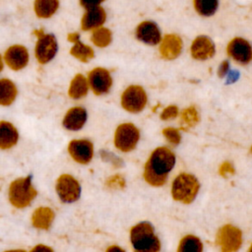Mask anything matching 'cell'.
Here are the masks:
<instances>
[{
  "instance_id": "6da1fadb",
  "label": "cell",
  "mask_w": 252,
  "mask_h": 252,
  "mask_svg": "<svg viewBox=\"0 0 252 252\" xmlns=\"http://www.w3.org/2000/svg\"><path fill=\"white\" fill-rule=\"evenodd\" d=\"M175 163L174 154L166 147L157 148L145 164L144 178L153 186H161Z\"/></svg>"
},
{
  "instance_id": "7a4b0ae2",
  "label": "cell",
  "mask_w": 252,
  "mask_h": 252,
  "mask_svg": "<svg viewBox=\"0 0 252 252\" xmlns=\"http://www.w3.org/2000/svg\"><path fill=\"white\" fill-rule=\"evenodd\" d=\"M130 239L136 251L158 252L160 249V242L155 234L154 227L147 221L140 222L132 227Z\"/></svg>"
},
{
  "instance_id": "3957f363",
  "label": "cell",
  "mask_w": 252,
  "mask_h": 252,
  "mask_svg": "<svg viewBox=\"0 0 252 252\" xmlns=\"http://www.w3.org/2000/svg\"><path fill=\"white\" fill-rule=\"evenodd\" d=\"M36 195L37 191L32 184V179L30 176L17 178L12 181L9 186V201L18 209H23L30 206Z\"/></svg>"
},
{
  "instance_id": "277c9868",
  "label": "cell",
  "mask_w": 252,
  "mask_h": 252,
  "mask_svg": "<svg viewBox=\"0 0 252 252\" xmlns=\"http://www.w3.org/2000/svg\"><path fill=\"white\" fill-rule=\"evenodd\" d=\"M200 184L195 176L188 173L179 174L172 183V197L176 201L190 204L196 197Z\"/></svg>"
},
{
  "instance_id": "5b68a950",
  "label": "cell",
  "mask_w": 252,
  "mask_h": 252,
  "mask_svg": "<svg viewBox=\"0 0 252 252\" xmlns=\"http://www.w3.org/2000/svg\"><path fill=\"white\" fill-rule=\"evenodd\" d=\"M33 33L37 37L34 47L35 58L38 63L46 64L51 61L57 53V40L53 34L45 33L42 30H35Z\"/></svg>"
},
{
  "instance_id": "8992f818",
  "label": "cell",
  "mask_w": 252,
  "mask_h": 252,
  "mask_svg": "<svg viewBox=\"0 0 252 252\" xmlns=\"http://www.w3.org/2000/svg\"><path fill=\"white\" fill-rule=\"evenodd\" d=\"M55 190L60 200L64 203H73L81 195L80 183L75 177L67 173H63L57 178Z\"/></svg>"
},
{
  "instance_id": "52a82bcc",
  "label": "cell",
  "mask_w": 252,
  "mask_h": 252,
  "mask_svg": "<svg viewBox=\"0 0 252 252\" xmlns=\"http://www.w3.org/2000/svg\"><path fill=\"white\" fill-rule=\"evenodd\" d=\"M140 138L139 130L132 123L119 125L114 134V145L122 152L132 151Z\"/></svg>"
},
{
  "instance_id": "ba28073f",
  "label": "cell",
  "mask_w": 252,
  "mask_h": 252,
  "mask_svg": "<svg viewBox=\"0 0 252 252\" xmlns=\"http://www.w3.org/2000/svg\"><path fill=\"white\" fill-rule=\"evenodd\" d=\"M147 103V94L144 89L140 86L128 87L121 95L122 107L133 113L140 112L144 109Z\"/></svg>"
},
{
  "instance_id": "9c48e42d",
  "label": "cell",
  "mask_w": 252,
  "mask_h": 252,
  "mask_svg": "<svg viewBox=\"0 0 252 252\" xmlns=\"http://www.w3.org/2000/svg\"><path fill=\"white\" fill-rule=\"evenodd\" d=\"M216 242L223 252L236 251L241 245V231L235 226L226 224L218 231Z\"/></svg>"
},
{
  "instance_id": "30bf717a",
  "label": "cell",
  "mask_w": 252,
  "mask_h": 252,
  "mask_svg": "<svg viewBox=\"0 0 252 252\" xmlns=\"http://www.w3.org/2000/svg\"><path fill=\"white\" fill-rule=\"evenodd\" d=\"M88 83L94 94L100 95L109 92L112 85V79L106 69L97 67L89 73Z\"/></svg>"
},
{
  "instance_id": "8fae6325",
  "label": "cell",
  "mask_w": 252,
  "mask_h": 252,
  "mask_svg": "<svg viewBox=\"0 0 252 252\" xmlns=\"http://www.w3.org/2000/svg\"><path fill=\"white\" fill-rule=\"evenodd\" d=\"M68 153L76 162L87 164L93 158L94 146L89 140L75 139L68 144Z\"/></svg>"
},
{
  "instance_id": "7c38bea8",
  "label": "cell",
  "mask_w": 252,
  "mask_h": 252,
  "mask_svg": "<svg viewBox=\"0 0 252 252\" xmlns=\"http://www.w3.org/2000/svg\"><path fill=\"white\" fill-rule=\"evenodd\" d=\"M29 59L30 56L28 49L21 44H14L8 47L3 57V60L7 66L14 71L24 69L28 65Z\"/></svg>"
},
{
  "instance_id": "4fadbf2b",
  "label": "cell",
  "mask_w": 252,
  "mask_h": 252,
  "mask_svg": "<svg viewBox=\"0 0 252 252\" xmlns=\"http://www.w3.org/2000/svg\"><path fill=\"white\" fill-rule=\"evenodd\" d=\"M227 54L236 62L247 64L252 60V47L247 40L235 37L227 45Z\"/></svg>"
},
{
  "instance_id": "5bb4252c",
  "label": "cell",
  "mask_w": 252,
  "mask_h": 252,
  "mask_svg": "<svg viewBox=\"0 0 252 252\" xmlns=\"http://www.w3.org/2000/svg\"><path fill=\"white\" fill-rule=\"evenodd\" d=\"M106 20V13L100 6L86 9L82 20L81 29L83 31H94L103 25Z\"/></svg>"
},
{
  "instance_id": "9a60e30c",
  "label": "cell",
  "mask_w": 252,
  "mask_h": 252,
  "mask_svg": "<svg viewBox=\"0 0 252 252\" xmlns=\"http://www.w3.org/2000/svg\"><path fill=\"white\" fill-rule=\"evenodd\" d=\"M136 37L150 45H156L161 40L158 27L151 21L142 22L136 29Z\"/></svg>"
},
{
  "instance_id": "2e32d148",
  "label": "cell",
  "mask_w": 252,
  "mask_h": 252,
  "mask_svg": "<svg viewBox=\"0 0 252 252\" xmlns=\"http://www.w3.org/2000/svg\"><path fill=\"white\" fill-rule=\"evenodd\" d=\"M215 54L213 41L205 35H200L191 44V55L197 60H206Z\"/></svg>"
},
{
  "instance_id": "e0dca14e",
  "label": "cell",
  "mask_w": 252,
  "mask_h": 252,
  "mask_svg": "<svg viewBox=\"0 0 252 252\" xmlns=\"http://www.w3.org/2000/svg\"><path fill=\"white\" fill-rule=\"evenodd\" d=\"M87 121V111L82 106H74L68 109L63 117L62 124L64 128L77 131L80 130Z\"/></svg>"
},
{
  "instance_id": "ac0fdd59",
  "label": "cell",
  "mask_w": 252,
  "mask_h": 252,
  "mask_svg": "<svg viewBox=\"0 0 252 252\" xmlns=\"http://www.w3.org/2000/svg\"><path fill=\"white\" fill-rule=\"evenodd\" d=\"M182 49V41L176 34H166L160 44L159 52L165 59L176 58Z\"/></svg>"
},
{
  "instance_id": "d6986e66",
  "label": "cell",
  "mask_w": 252,
  "mask_h": 252,
  "mask_svg": "<svg viewBox=\"0 0 252 252\" xmlns=\"http://www.w3.org/2000/svg\"><path fill=\"white\" fill-rule=\"evenodd\" d=\"M19 139L17 128L8 121H0V150L13 148Z\"/></svg>"
},
{
  "instance_id": "ffe728a7",
  "label": "cell",
  "mask_w": 252,
  "mask_h": 252,
  "mask_svg": "<svg viewBox=\"0 0 252 252\" xmlns=\"http://www.w3.org/2000/svg\"><path fill=\"white\" fill-rule=\"evenodd\" d=\"M54 220V212L48 207H39L32 216V224L37 229H48Z\"/></svg>"
},
{
  "instance_id": "44dd1931",
  "label": "cell",
  "mask_w": 252,
  "mask_h": 252,
  "mask_svg": "<svg viewBox=\"0 0 252 252\" xmlns=\"http://www.w3.org/2000/svg\"><path fill=\"white\" fill-rule=\"evenodd\" d=\"M59 8V0H34L33 11L37 18L49 19Z\"/></svg>"
},
{
  "instance_id": "7402d4cb",
  "label": "cell",
  "mask_w": 252,
  "mask_h": 252,
  "mask_svg": "<svg viewBox=\"0 0 252 252\" xmlns=\"http://www.w3.org/2000/svg\"><path fill=\"white\" fill-rule=\"evenodd\" d=\"M89 88L90 87H89L88 79L82 74H77L70 83L68 94L71 98L79 99L84 97L88 94Z\"/></svg>"
},
{
  "instance_id": "603a6c76",
  "label": "cell",
  "mask_w": 252,
  "mask_h": 252,
  "mask_svg": "<svg viewBox=\"0 0 252 252\" xmlns=\"http://www.w3.org/2000/svg\"><path fill=\"white\" fill-rule=\"evenodd\" d=\"M18 91L16 85L9 79H0V105L7 106L14 102Z\"/></svg>"
},
{
  "instance_id": "cb8c5ba5",
  "label": "cell",
  "mask_w": 252,
  "mask_h": 252,
  "mask_svg": "<svg viewBox=\"0 0 252 252\" xmlns=\"http://www.w3.org/2000/svg\"><path fill=\"white\" fill-rule=\"evenodd\" d=\"M70 54L84 63L88 62L94 56V52L93 48L83 43L82 41H80V39L74 42V45L70 49Z\"/></svg>"
},
{
  "instance_id": "d4e9b609",
  "label": "cell",
  "mask_w": 252,
  "mask_h": 252,
  "mask_svg": "<svg viewBox=\"0 0 252 252\" xmlns=\"http://www.w3.org/2000/svg\"><path fill=\"white\" fill-rule=\"evenodd\" d=\"M203 245L201 240L193 235L183 237L177 248L178 252H201Z\"/></svg>"
},
{
  "instance_id": "484cf974",
  "label": "cell",
  "mask_w": 252,
  "mask_h": 252,
  "mask_svg": "<svg viewBox=\"0 0 252 252\" xmlns=\"http://www.w3.org/2000/svg\"><path fill=\"white\" fill-rule=\"evenodd\" d=\"M196 12L204 17L212 16L218 9V0H193Z\"/></svg>"
},
{
  "instance_id": "4316f807",
  "label": "cell",
  "mask_w": 252,
  "mask_h": 252,
  "mask_svg": "<svg viewBox=\"0 0 252 252\" xmlns=\"http://www.w3.org/2000/svg\"><path fill=\"white\" fill-rule=\"evenodd\" d=\"M111 38H112L111 32L108 29L102 28V27H99L94 30L91 37L93 43L98 47L107 46L111 42Z\"/></svg>"
},
{
  "instance_id": "83f0119b",
  "label": "cell",
  "mask_w": 252,
  "mask_h": 252,
  "mask_svg": "<svg viewBox=\"0 0 252 252\" xmlns=\"http://www.w3.org/2000/svg\"><path fill=\"white\" fill-rule=\"evenodd\" d=\"M181 118L183 122L188 126H195L199 121V115L194 106H190L184 109L181 113Z\"/></svg>"
},
{
  "instance_id": "f1b7e54d",
  "label": "cell",
  "mask_w": 252,
  "mask_h": 252,
  "mask_svg": "<svg viewBox=\"0 0 252 252\" xmlns=\"http://www.w3.org/2000/svg\"><path fill=\"white\" fill-rule=\"evenodd\" d=\"M162 134L167 139V141L173 145H177L181 140L179 131L174 128H165L162 130Z\"/></svg>"
},
{
  "instance_id": "f546056e",
  "label": "cell",
  "mask_w": 252,
  "mask_h": 252,
  "mask_svg": "<svg viewBox=\"0 0 252 252\" xmlns=\"http://www.w3.org/2000/svg\"><path fill=\"white\" fill-rule=\"evenodd\" d=\"M178 115V108L175 105H169L165 107L160 115V118L162 120H167V119H172L175 118Z\"/></svg>"
},
{
  "instance_id": "4dcf8cb0",
  "label": "cell",
  "mask_w": 252,
  "mask_h": 252,
  "mask_svg": "<svg viewBox=\"0 0 252 252\" xmlns=\"http://www.w3.org/2000/svg\"><path fill=\"white\" fill-rule=\"evenodd\" d=\"M106 185L109 188H122L124 186V180L122 177L115 175V176H112L109 179H107Z\"/></svg>"
},
{
  "instance_id": "1f68e13d",
  "label": "cell",
  "mask_w": 252,
  "mask_h": 252,
  "mask_svg": "<svg viewBox=\"0 0 252 252\" xmlns=\"http://www.w3.org/2000/svg\"><path fill=\"white\" fill-rule=\"evenodd\" d=\"M103 1L104 0H79L80 5L83 8H85V9H89V8L99 6Z\"/></svg>"
},
{
  "instance_id": "d6a6232c",
  "label": "cell",
  "mask_w": 252,
  "mask_h": 252,
  "mask_svg": "<svg viewBox=\"0 0 252 252\" xmlns=\"http://www.w3.org/2000/svg\"><path fill=\"white\" fill-rule=\"evenodd\" d=\"M233 171H234V170H233L232 165H231L229 162H227V161L223 162V163L221 164L220 168V173L222 176H227L228 174H232Z\"/></svg>"
},
{
  "instance_id": "836d02e7",
  "label": "cell",
  "mask_w": 252,
  "mask_h": 252,
  "mask_svg": "<svg viewBox=\"0 0 252 252\" xmlns=\"http://www.w3.org/2000/svg\"><path fill=\"white\" fill-rule=\"evenodd\" d=\"M228 62L227 61H223L222 63H221V65L220 66V68H219V76L220 77V78H223L225 75H226V73H227V71H228Z\"/></svg>"
},
{
  "instance_id": "e575fe53",
  "label": "cell",
  "mask_w": 252,
  "mask_h": 252,
  "mask_svg": "<svg viewBox=\"0 0 252 252\" xmlns=\"http://www.w3.org/2000/svg\"><path fill=\"white\" fill-rule=\"evenodd\" d=\"M32 250V251H52V248H50L44 244H38V245L34 246Z\"/></svg>"
},
{
  "instance_id": "d590c367",
  "label": "cell",
  "mask_w": 252,
  "mask_h": 252,
  "mask_svg": "<svg viewBox=\"0 0 252 252\" xmlns=\"http://www.w3.org/2000/svg\"><path fill=\"white\" fill-rule=\"evenodd\" d=\"M68 40L70 41V42H75V41H77L78 39H80V34L78 33V32H72V33H69L68 34Z\"/></svg>"
},
{
  "instance_id": "8d00e7d4",
  "label": "cell",
  "mask_w": 252,
  "mask_h": 252,
  "mask_svg": "<svg viewBox=\"0 0 252 252\" xmlns=\"http://www.w3.org/2000/svg\"><path fill=\"white\" fill-rule=\"evenodd\" d=\"M3 66H4V60H3L2 56L0 55V72H1L2 69H3Z\"/></svg>"
},
{
  "instance_id": "74e56055",
  "label": "cell",
  "mask_w": 252,
  "mask_h": 252,
  "mask_svg": "<svg viewBox=\"0 0 252 252\" xmlns=\"http://www.w3.org/2000/svg\"><path fill=\"white\" fill-rule=\"evenodd\" d=\"M249 251H250V252H252V246L249 248Z\"/></svg>"
},
{
  "instance_id": "f35d334b",
  "label": "cell",
  "mask_w": 252,
  "mask_h": 252,
  "mask_svg": "<svg viewBox=\"0 0 252 252\" xmlns=\"http://www.w3.org/2000/svg\"><path fill=\"white\" fill-rule=\"evenodd\" d=\"M251 152H252V148H251Z\"/></svg>"
}]
</instances>
